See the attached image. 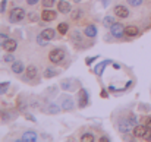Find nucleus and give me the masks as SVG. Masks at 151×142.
I'll return each mask as SVG.
<instances>
[{
	"instance_id": "obj_30",
	"label": "nucleus",
	"mask_w": 151,
	"mask_h": 142,
	"mask_svg": "<svg viewBox=\"0 0 151 142\" xmlns=\"http://www.w3.org/2000/svg\"><path fill=\"white\" fill-rule=\"evenodd\" d=\"M3 60H4L6 63H13V62H15V56H13L12 53H9V54H6V56L3 57Z\"/></svg>"
},
{
	"instance_id": "obj_11",
	"label": "nucleus",
	"mask_w": 151,
	"mask_h": 142,
	"mask_svg": "<svg viewBox=\"0 0 151 142\" xmlns=\"http://www.w3.org/2000/svg\"><path fill=\"white\" fill-rule=\"evenodd\" d=\"M75 81L73 79H63L62 82H60V87H62V90H65V91H75L76 88H75Z\"/></svg>"
},
{
	"instance_id": "obj_16",
	"label": "nucleus",
	"mask_w": 151,
	"mask_h": 142,
	"mask_svg": "<svg viewBox=\"0 0 151 142\" xmlns=\"http://www.w3.org/2000/svg\"><path fill=\"white\" fill-rule=\"evenodd\" d=\"M111 63V60H103L101 63H99L96 67H94V73L97 75V76H101L103 75V70H104V67L107 66V65H110Z\"/></svg>"
},
{
	"instance_id": "obj_1",
	"label": "nucleus",
	"mask_w": 151,
	"mask_h": 142,
	"mask_svg": "<svg viewBox=\"0 0 151 142\" xmlns=\"http://www.w3.org/2000/svg\"><path fill=\"white\" fill-rule=\"evenodd\" d=\"M24 18H25V10L22 7H13L10 10V13H9V21L13 22V24L21 22Z\"/></svg>"
},
{
	"instance_id": "obj_13",
	"label": "nucleus",
	"mask_w": 151,
	"mask_h": 142,
	"mask_svg": "<svg viewBox=\"0 0 151 142\" xmlns=\"http://www.w3.org/2000/svg\"><path fill=\"white\" fill-rule=\"evenodd\" d=\"M37 139H38V135L34 131H27L24 133V136L21 138V141H27V142H35Z\"/></svg>"
},
{
	"instance_id": "obj_39",
	"label": "nucleus",
	"mask_w": 151,
	"mask_h": 142,
	"mask_svg": "<svg viewBox=\"0 0 151 142\" xmlns=\"http://www.w3.org/2000/svg\"><path fill=\"white\" fill-rule=\"evenodd\" d=\"M25 117H27L28 120H32V122H35V117H34L32 114H25Z\"/></svg>"
},
{
	"instance_id": "obj_29",
	"label": "nucleus",
	"mask_w": 151,
	"mask_h": 142,
	"mask_svg": "<svg viewBox=\"0 0 151 142\" xmlns=\"http://www.w3.org/2000/svg\"><path fill=\"white\" fill-rule=\"evenodd\" d=\"M37 41H38V44H40V46H47V44H49V40H47V38H44L41 34L37 37Z\"/></svg>"
},
{
	"instance_id": "obj_15",
	"label": "nucleus",
	"mask_w": 151,
	"mask_h": 142,
	"mask_svg": "<svg viewBox=\"0 0 151 142\" xmlns=\"http://www.w3.org/2000/svg\"><path fill=\"white\" fill-rule=\"evenodd\" d=\"M145 132H147V126H145V125H137V126L134 128V135H135V138H144Z\"/></svg>"
},
{
	"instance_id": "obj_43",
	"label": "nucleus",
	"mask_w": 151,
	"mask_h": 142,
	"mask_svg": "<svg viewBox=\"0 0 151 142\" xmlns=\"http://www.w3.org/2000/svg\"><path fill=\"white\" fill-rule=\"evenodd\" d=\"M100 1H103L104 6H109V1H110V0H100Z\"/></svg>"
},
{
	"instance_id": "obj_4",
	"label": "nucleus",
	"mask_w": 151,
	"mask_h": 142,
	"mask_svg": "<svg viewBox=\"0 0 151 142\" xmlns=\"http://www.w3.org/2000/svg\"><path fill=\"white\" fill-rule=\"evenodd\" d=\"M49 59H50L51 63H60V62L65 59V51H63L62 48H54V50L50 51Z\"/></svg>"
},
{
	"instance_id": "obj_44",
	"label": "nucleus",
	"mask_w": 151,
	"mask_h": 142,
	"mask_svg": "<svg viewBox=\"0 0 151 142\" xmlns=\"http://www.w3.org/2000/svg\"><path fill=\"white\" fill-rule=\"evenodd\" d=\"M73 1H81V0H73Z\"/></svg>"
},
{
	"instance_id": "obj_25",
	"label": "nucleus",
	"mask_w": 151,
	"mask_h": 142,
	"mask_svg": "<svg viewBox=\"0 0 151 142\" xmlns=\"http://www.w3.org/2000/svg\"><path fill=\"white\" fill-rule=\"evenodd\" d=\"M57 75V72L53 69V67H47L46 70H44V76L46 78H53V76H56Z\"/></svg>"
},
{
	"instance_id": "obj_3",
	"label": "nucleus",
	"mask_w": 151,
	"mask_h": 142,
	"mask_svg": "<svg viewBox=\"0 0 151 142\" xmlns=\"http://www.w3.org/2000/svg\"><path fill=\"white\" fill-rule=\"evenodd\" d=\"M109 29H110L111 35H113V37H116V38H122V37L125 35V27H123L120 22H114Z\"/></svg>"
},
{
	"instance_id": "obj_37",
	"label": "nucleus",
	"mask_w": 151,
	"mask_h": 142,
	"mask_svg": "<svg viewBox=\"0 0 151 142\" xmlns=\"http://www.w3.org/2000/svg\"><path fill=\"white\" fill-rule=\"evenodd\" d=\"M96 60H97V57H88V59H87V65H91V63L96 62Z\"/></svg>"
},
{
	"instance_id": "obj_6",
	"label": "nucleus",
	"mask_w": 151,
	"mask_h": 142,
	"mask_svg": "<svg viewBox=\"0 0 151 142\" xmlns=\"http://www.w3.org/2000/svg\"><path fill=\"white\" fill-rule=\"evenodd\" d=\"M114 15H116V18L126 19V18L129 16V10H128V7L123 6V4H116V6H114Z\"/></svg>"
},
{
	"instance_id": "obj_27",
	"label": "nucleus",
	"mask_w": 151,
	"mask_h": 142,
	"mask_svg": "<svg viewBox=\"0 0 151 142\" xmlns=\"http://www.w3.org/2000/svg\"><path fill=\"white\" fill-rule=\"evenodd\" d=\"M9 87H10L9 82H1V84H0V94H6Z\"/></svg>"
},
{
	"instance_id": "obj_22",
	"label": "nucleus",
	"mask_w": 151,
	"mask_h": 142,
	"mask_svg": "<svg viewBox=\"0 0 151 142\" xmlns=\"http://www.w3.org/2000/svg\"><path fill=\"white\" fill-rule=\"evenodd\" d=\"M82 16H84V10H82V9H75V10L72 12V19H75V21L81 19Z\"/></svg>"
},
{
	"instance_id": "obj_17",
	"label": "nucleus",
	"mask_w": 151,
	"mask_h": 142,
	"mask_svg": "<svg viewBox=\"0 0 151 142\" xmlns=\"http://www.w3.org/2000/svg\"><path fill=\"white\" fill-rule=\"evenodd\" d=\"M18 47V43L15 41V40H12V38H9L4 44H3V48L6 50V51H9V53H12V51H15Z\"/></svg>"
},
{
	"instance_id": "obj_23",
	"label": "nucleus",
	"mask_w": 151,
	"mask_h": 142,
	"mask_svg": "<svg viewBox=\"0 0 151 142\" xmlns=\"http://www.w3.org/2000/svg\"><path fill=\"white\" fill-rule=\"evenodd\" d=\"M68 29H69V27H68L66 22H62V24H59V27H57V31H59L62 35H65V34L68 32Z\"/></svg>"
},
{
	"instance_id": "obj_10",
	"label": "nucleus",
	"mask_w": 151,
	"mask_h": 142,
	"mask_svg": "<svg viewBox=\"0 0 151 142\" xmlns=\"http://www.w3.org/2000/svg\"><path fill=\"white\" fill-rule=\"evenodd\" d=\"M57 9H59V12L60 13H69L70 10H72V6H70V3L69 1H66V0H60L59 3H57Z\"/></svg>"
},
{
	"instance_id": "obj_32",
	"label": "nucleus",
	"mask_w": 151,
	"mask_h": 142,
	"mask_svg": "<svg viewBox=\"0 0 151 142\" xmlns=\"http://www.w3.org/2000/svg\"><path fill=\"white\" fill-rule=\"evenodd\" d=\"M28 16H29V21H31V22H37V21H38V13H35V12L28 13Z\"/></svg>"
},
{
	"instance_id": "obj_41",
	"label": "nucleus",
	"mask_w": 151,
	"mask_h": 142,
	"mask_svg": "<svg viewBox=\"0 0 151 142\" xmlns=\"http://www.w3.org/2000/svg\"><path fill=\"white\" fill-rule=\"evenodd\" d=\"M145 126L151 128V117H147V122H145Z\"/></svg>"
},
{
	"instance_id": "obj_40",
	"label": "nucleus",
	"mask_w": 151,
	"mask_h": 142,
	"mask_svg": "<svg viewBox=\"0 0 151 142\" xmlns=\"http://www.w3.org/2000/svg\"><path fill=\"white\" fill-rule=\"evenodd\" d=\"M101 97H103V98H106V97H109V93H107V91H106V90H103V91H101Z\"/></svg>"
},
{
	"instance_id": "obj_12",
	"label": "nucleus",
	"mask_w": 151,
	"mask_h": 142,
	"mask_svg": "<svg viewBox=\"0 0 151 142\" xmlns=\"http://www.w3.org/2000/svg\"><path fill=\"white\" fill-rule=\"evenodd\" d=\"M138 34H139V28H138V27H135V25H128V27H125V35H126V37L132 38V37H137Z\"/></svg>"
},
{
	"instance_id": "obj_9",
	"label": "nucleus",
	"mask_w": 151,
	"mask_h": 142,
	"mask_svg": "<svg viewBox=\"0 0 151 142\" xmlns=\"http://www.w3.org/2000/svg\"><path fill=\"white\" fill-rule=\"evenodd\" d=\"M56 16H57V13H56L54 10H51V9H44V10L41 12V18H43V21H46V22L54 21Z\"/></svg>"
},
{
	"instance_id": "obj_8",
	"label": "nucleus",
	"mask_w": 151,
	"mask_h": 142,
	"mask_svg": "<svg viewBox=\"0 0 151 142\" xmlns=\"http://www.w3.org/2000/svg\"><path fill=\"white\" fill-rule=\"evenodd\" d=\"M78 100H79V107L84 108L88 105V93L85 90H79L78 93Z\"/></svg>"
},
{
	"instance_id": "obj_18",
	"label": "nucleus",
	"mask_w": 151,
	"mask_h": 142,
	"mask_svg": "<svg viewBox=\"0 0 151 142\" xmlns=\"http://www.w3.org/2000/svg\"><path fill=\"white\" fill-rule=\"evenodd\" d=\"M24 70H25V66H24L22 62L15 60V62L12 63V72H15V73H22Z\"/></svg>"
},
{
	"instance_id": "obj_38",
	"label": "nucleus",
	"mask_w": 151,
	"mask_h": 142,
	"mask_svg": "<svg viewBox=\"0 0 151 142\" xmlns=\"http://www.w3.org/2000/svg\"><path fill=\"white\" fill-rule=\"evenodd\" d=\"M27 3H28L29 6H34V4H37V3H38V0H27Z\"/></svg>"
},
{
	"instance_id": "obj_31",
	"label": "nucleus",
	"mask_w": 151,
	"mask_h": 142,
	"mask_svg": "<svg viewBox=\"0 0 151 142\" xmlns=\"http://www.w3.org/2000/svg\"><path fill=\"white\" fill-rule=\"evenodd\" d=\"M129 6H141L144 3V0H126Z\"/></svg>"
},
{
	"instance_id": "obj_24",
	"label": "nucleus",
	"mask_w": 151,
	"mask_h": 142,
	"mask_svg": "<svg viewBox=\"0 0 151 142\" xmlns=\"http://www.w3.org/2000/svg\"><path fill=\"white\" fill-rule=\"evenodd\" d=\"M47 111H49V113H51V114H57V113L60 111V107H59L57 104H53V103H51L50 105L47 107Z\"/></svg>"
},
{
	"instance_id": "obj_28",
	"label": "nucleus",
	"mask_w": 151,
	"mask_h": 142,
	"mask_svg": "<svg viewBox=\"0 0 151 142\" xmlns=\"http://www.w3.org/2000/svg\"><path fill=\"white\" fill-rule=\"evenodd\" d=\"M41 4L44 9H51V6L54 4V0H41Z\"/></svg>"
},
{
	"instance_id": "obj_26",
	"label": "nucleus",
	"mask_w": 151,
	"mask_h": 142,
	"mask_svg": "<svg viewBox=\"0 0 151 142\" xmlns=\"http://www.w3.org/2000/svg\"><path fill=\"white\" fill-rule=\"evenodd\" d=\"M81 141H84V142H93L94 141V135L93 133H84L82 136H81Z\"/></svg>"
},
{
	"instance_id": "obj_5",
	"label": "nucleus",
	"mask_w": 151,
	"mask_h": 142,
	"mask_svg": "<svg viewBox=\"0 0 151 142\" xmlns=\"http://www.w3.org/2000/svg\"><path fill=\"white\" fill-rule=\"evenodd\" d=\"M59 103H60V105H62V108L63 110H66V111H70V110H73V98H70L69 95H62L60 98H59Z\"/></svg>"
},
{
	"instance_id": "obj_35",
	"label": "nucleus",
	"mask_w": 151,
	"mask_h": 142,
	"mask_svg": "<svg viewBox=\"0 0 151 142\" xmlns=\"http://www.w3.org/2000/svg\"><path fill=\"white\" fill-rule=\"evenodd\" d=\"M0 117H1V120H7L9 119V116H7V111H0Z\"/></svg>"
},
{
	"instance_id": "obj_19",
	"label": "nucleus",
	"mask_w": 151,
	"mask_h": 142,
	"mask_svg": "<svg viewBox=\"0 0 151 142\" xmlns=\"http://www.w3.org/2000/svg\"><path fill=\"white\" fill-rule=\"evenodd\" d=\"M41 35L50 41V40H53V38H54V35H56V31H54L53 28H46V29H43Z\"/></svg>"
},
{
	"instance_id": "obj_34",
	"label": "nucleus",
	"mask_w": 151,
	"mask_h": 142,
	"mask_svg": "<svg viewBox=\"0 0 151 142\" xmlns=\"http://www.w3.org/2000/svg\"><path fill=\"white\" fill-rule=\"evenodd\" d=\"M142 139H144V141H151V128L147 126V132H145V135H144Z\"/></svg>"
},
{
	"instance_id": "obj_42",
	"label": "nucleus",
	"mask_w": 151,
	"mask_h": 142,
	"mask_svg": "<svg viewBox=\"0 0 151 142\" xmlns=\"http://www.w3.org/2000/svg\"><path fill=\"white\" fill-rule=\"evenodd\" d=\"M109 141V138H106V136H101L100 138V142H107Z\"/></svg>"
},
{
	"instance_id": "obj_20",
	"label": "nucleus",
	"mask_w": 151,
	"mask_h": 142,
	"mask_svg": "<svg viewBox=\"0 0 151 142\" xmlns=\"http://www.w3.org/2000/svg\"><path fill=\"white\" fill-rule=\"evenodd\" d=\"M114 22H116V21H114V18H113V16H110V15H109V16H104V19H103V25H104L106 28H110Z\"/></svg>"
},
{
	"instance_id": "obj_21",
	"label": "nucleus",
	"mask_w": 151,
	"mask_h": 142,
	"mask_svg": "<svg viewBox=\"0 0 151 142\" xmlns=\"http://www.w3.org/2000/svg\"><path fill=\"white\" fill-rule=\"evenodd\" d=\"M70 40H72V43H75V44H79V43L82 41V37H81L79 31H73V34H72Z\"/></svg>"
},
{
	"instance_id": "obj_14",
	"label": "nucleus",
	"mask_w": 151,
	"mask_h": 142,
	"mask_svg": "<svg viewBox=\"0 0 151 142\" xmlns=\"http://www.w3.org/2000/svg\"><path fill=\"white\" fill-rule=\"evenodd\" d=\"M84 34H85L87 37H90V38H94V37H97L99 29H97V27H96V25H88V27H85Z\"/></svg>"
},
{
	"instance_id": "obj_2",
	"label": "nucleus",
	"mask_w": 151,
	"mask_h": 142,
	"mask_svg": "<svg viewBox=\"0 0 151 142\" xmlns=\"http://www.w3.org/2000/svg\"><path fill=\"white\" fill-rule=\"evenodd\" d=\"M135 126H137V125L128 117V119H122V120L119 122V126H117V128H119V131H120L122 133H129Z\"/></svg>"
},
{
	"instance_id": "obj_7",
	"label": "nucleus",
	"mask_w": 151,
	"mask_h": 142,
	"mask_svg": "<svg viewBox=\"0 0 151 142\" xmlns=\"http://www.w3.org/2000/svg\"><path fill=\"white\" fill-rule=\"evenodd\" d=\"M35 76H37V67H35L34 65H29V66L27 67V70L24 72V78H25L27 81H32Z\"/></svg>"
},
{
	"instance_id": "obj_36",
	"label": "nucleus",
	"mask_w": 151,
	"mask_h": 142,
	"mask_svg": "<svg viewBox=\"0 0 151 142\" xmlns=\"http://www.w3.org/2000/svg\"><path fill=\"white\" fill-rule=\"evenodd\" d=\"M6 3H7L6 0H1L0 1V12H4L6 10Z\"/></svg>"
},
{
	"instance_id": "obj_33",
	"label": "nucleus",
	"mask_w": 151,
	"mask_h": 142,
	"mask_svg": "<svg viewBox=\"0 0 151 142\" xmlns=\"http://www.w3.org/2000/svg\"><path fill=\"white\" fill-rule=\"evenodd\" d=\"M7 40H9L7 34H0V47H3V44H4Z\"/></svg>"
}]
</instances>
